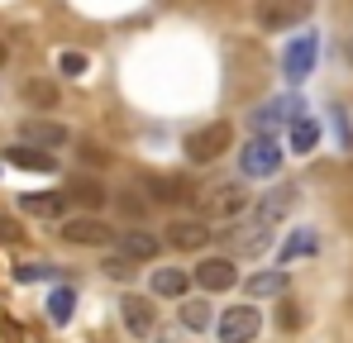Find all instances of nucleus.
<instances>
[{
    "mask_svg": "<svg viewBox=\"0 0 353 343\" xmlns=\"http://www.w3.org/2000/svg\"><path fill=\"white\" fill-rule=\"evenodd\" d=\"M186 286H191V277L186 272H176V267H163V272H153V295H186Z\"/></svg>",
    "mask_w": 353,
    "mask_h": 343,
    "instance_id": "aec40b11",
    "label": "nucleus"
},
{
    "mask_svg": "<svg viewBox=\"0 0 353 343\" xmlns=\"http://www.w3.org/2000/svg\"><path fill=\"white\" fill-rule=\"evenodd\" d=\"M14 238H19V229H14L10 220H5V215H0V243H14Z\"/></svg>",
    "mask_w": 353,
    "mask_h": 343,
    "instance_id": "c85d7f7f",
    "label": "nucleus"
},
{
    "mask_svg": "<svg viewBox=\"0 0 353 343\" xmlns=\"http://www.w3.org/2000/svg\"><path fill=\"white\" fill-rule=\"evenodd\" d=\"M58 267H48V262H24V267H14V277L19 282H43V277H53Z\"/></svg>",
    "mask_w": 353,
    "mask_h": 343,
    "instance_id": "a878e982",
    "label": "nucleus"
},
{
    "mask_svg": "<svg viewBox=\"0 0 353 343\" xmlns=\"http://www.w3.org/2000/svg\"><path fill=\"white\" fill-rule=\"evenodd\" d=\"M349 57H353V43H349Z\"/></svg>",
    "mask_w": 353,
    "mask_h": 343,
    "instance_id": "7c9ffc66",
    "label": "nucleus"
},
{
    "mask_svg": "<svg viewBox=\"0 0 353 343\" xmlns=\"http://www.w3.org/2000/svg\"><path fill=\"white\" fill-rule=\"evenodd\" d=\"M248 210V191L243 186H215L210 191V200H205V220H234V215H243Z\"/></svg>",
    "mask_w": 353,
    "mask_h": 343,
    "instance_id": "6e6552de",
    "label": "nucleus"
},
{
    "mask_svg": "<svg viewBox=\"0 0 353 343\" xmlns=\"http://www.w3.org/2000/svg\"><path fill=\"white\" fill-rule=\"evenodd\" d=\"M239 167H243V176H277V167H282V143H277V134L248 138L243 153H239Z\"/></svg>",
    "mask_w": 353,
    "mask_h": 343,
    "instance_id": "7ed1b4c3",
    "label": "nucleus"
},
{
    "mask_svg": "<svg viewBox=\"0 0 353 343\" xmlns=\"http://www.w3.org/2000/svg\"><path fill=\"white\" fill-rule=\"evenodd\" d=\"M258 24L263 29H287L296 19H305L310 14V0H258Z\"/></svg>",
    "mask_w": 353,
    "mask_h": 343,
    "instance_id": "0eeeda50",
    "label": "nucleus"
},
{
    "mask_svg": "<svg viewBox=\"0 0 353 343\" xmlns=\"http://www.w3.org/2000/svg\"><path fill=\"white\" fill-rule=\"evenodd\" d=\"M119 253H129V258H158V233H148V229H124L119 233Z\"/></svg>",
    "mask_w": 353,
    "mask_h": 343,
    "instance_id": "dca6fc26",
    "label": "nucleus"
},
{
    "mask_svg": "<svg viewBox=\"0 0 353 343\" xmlns=\"http://www.w3.org/2000/svg\"><path fill=\"white\" fill-rule=\"evenodd\" d=\"M181 324L201 334V329L210 324V305H205V300H186V305H181Z\"/></svg>",
    "mask_w": 353,
    "mask_h": 343,
    "instance_id": "b1692460",
    "label": "nucleus"
},
{
    "mask_svg": "<svg viewBox=\"0 0 353 343\" xmlns=\"http://www.w3.org/2000/svg\"><path fill=\"white\" fill-rule=\"evenodd\" d=\"M315 143H320V124L310 114H296L292 119V153H315Z\"/></svg>",
    "mask_w": 353,
    "mask_h": 343,
    "instance_id": "6ab92c4d",
    "label": "nucleus"
},
{
    "mask_svg": "<svg viewBox=\"0 0 353 343\" xmlns=\"http://www.w3.org/2000/svg\"><path fill=\"white\" fill-rule=\"evenodd\" d=\"M315 62H320V34H315V29H301L292 43L282 48V72H287V81H305V76L315 72Z\"/></svg>",
    "mask_w": 353,
    "mask_h": 343,
    "instance_id": "20e7f679",
    "label": "nucleus"
},
{
    "mask_svg": "<svg viewBox=\"0 0 353 343\" xmlns=\"http://www.w3.org/2000/svg\"><path fill=\"white\" fill-rule=\"evenodd\" d=\"M5 158L14 163V167H24V172H58V158L53 153H43L39 143H14V148H5Z\"/></svg>",
    "mask_w": 353,
    "mask_h": 343,
    "instance_id": "f8f14e48",
    "label": "nucleus"
},
{
    "mask_svg": "<svg viewBox=\"0 0 353 343\" xmlns=\"http://www.w3.org/2000/svg\"><path fill=\"white\" fill-rule=\"evenodd\" d=\"M62 238L77 243V248H105V243H115V229L105 220H96V215H77V220L62 225Z\"/></svg>",
    "mask_w": 353,
    "mask_h": 343,
    "instance_id": "423d86ee",
    "label": "nucleus"
},
{
    "mask_svg": "<svg viewBox=\"0 0 353 343\" xmlns=\"http://www.w3.org/2000/svg\"><path fill=\"white\" fill-rule=\"evenodd\" d=\"M143 186H148V196L163 200V205L186 200V181H181V176H143Z\"/></svg>",
    "mask_w": 353,
    "mask_h": 343,
    "instance_id": "a211bd4d",
    "label": "nucleus"
},
{
    "mask_svg": "<svg viewBox=\"0 0 353 343\" xmlns=\"http://www.w3.org/2000/svg\"><path fill=\"white\" fill-rule=\"evenodd\" d=\"M205 238H210V229H205V220H176V225L168 229V243H172V248H181V253L201 248Z\"/></svg>",
    "mask_w": 353,
    "mask_h": 343,
    "instance_id": "4468645a",
    "label": "nucleus"
},
{
    "mask_svg": "<svg viewBox=\"0 0 353 343\" xmlns=\"http://www.w3.org/2000/svg\"><path fill=\"white\" fill-rule=\"evenodd\" d=\"M119 315H124L129 334H139V339H148L153 324H158V315H153V305H148L143 295H124V300H119Z\"/></svg>",
    "mask_w": 353,
    "mask_h": 343,
    "instance_id": "9b49d317",
    "label": "nucleus"
},
{
    "mask_svg": "<svg viewBox=\"0 0 353 343\" xmlns=\"http://www.w3.org/2000/svg\"><path fill=\"white\" fill-rule=\"evenodd\" d=\"M315 248H320V238H315V229H310V225L292 229V233H287V243L277 248V267H287V262H296V258H310Z\"/></svg>",
    "mask_w": 353,
    "mask_h": 343,
    "instance_id": "ddd939ff",
    "label": "nucleus"
},
{
    "mask_svg": "<svg viewBox=\"0 0 353 343\" xmlns=\"http://www.w3.org/2000/svg\"><path fill=\"white\" fill-rule=\"evenodd\" d=\"M253 295H282L287 291V272H258L253 282H248Z\"/></svg>",
    "mask_w": 353,
    "mask_h": 343,
    "instance_id": "5701e85b",
    "label": "nucleus"
},
{
    "mask_svg": "<svg viewBox=\"0 0 353 343\" xmlns=\"http://www.w3.org/2000/svg\"><path fill=\"white\" fill-rule=\"evenodd\" d=\"M101 267H105V277H115V282H129V277H134V267H139V258H129V253H115V258H105Z\"/></svg>",
    "mask_w": 353,
    "mask_h": 343,
    "instance_id": "393cba45",
    "label": "nucleus"
},
{
    "mask_svg": "<svg viewBox=\"0 0 353 343\" xmlns=\"http://www.w3.org/2000/svg\"><path fill=\"white\" fill-rule=\"evenodd\" d=\"M334 134H339L344 148H353V124H349V114H344V110H334Z\"/></svg>",
    "mask_w": 353,
    "mask_h": 343,
    "instance_id": "cd10ccee",
    "label": "nucleus"
},
{
    "mask_svg": "<svg viewBox=\"0 0 353 343\" xmlns=\"http://www.w3.org/2000/svg\"><path fill=\"white\" fill-rule=\"evenodd\" d=\"M0 62H5V48H0Z\"/></svg>",
    "mask_w": 353,
    "mask_h": 343,
    "instance_id": "c756f323",
    "label": "nucleus"
},
{
    "mask_svg": "<svg viewBox=\"0 0 353 343\" xmlns=\"http://www.w3.org/2000/svg\"><path fill=\"white\" fill-rule=\"evenodd\" d=\"M296 114H305V110H301V101H292V96H277V101H268V105H258V110H253V124H258L263 134H272L277 124H292Z\"/></svg>",
    "mask_w": 353,
    "mask_h": 343,
    "instance_id": "9d476101",
    "label": "nucleus"
},
{
    "mask_svg": "<svg viewBox=\"0 0 353 343\" xmlns=\"http://www.w3.org/2000/svg\"><path fill=\"white\" fill-rule=\"evenodd\" d=\"M239 282L234 262L230 258H205V262H196V286L201 291H230Z\"/></svg>",
    "mask_w": 353,
    "mask_h": 343,
    "instance_id": "1a4fd4ad",
    "label": "nucleus"
},
{
    "mask_svg": "<svg viewBox=\"0 0 353 343\" xmlns=\"http://www.w3.org/2000/svg\"><path fill=\"white\" fill-rule=\"evenodd\" d=\"M72 310H77V291H72V286H58V291L48 295V320H53V324H67Z\"/></svg>",
    "mask_w": 353,
    "mask_h": 343,
    "instance_id": "4be33fe9",
    "label": "nucleus"
},
{
    "mask_svg": "<svg viewBox=\"0 0 353 343\" xmlns=\"http://www.w3.org/2000/svg\"><path fill=\"white\" fill-rule=\"evenodd\" d=\"M230 143H234V129H230L225 119H215V124H201V129L186 138V158L205 167V163L225 158V153H230Z\"/></svg>",
    "mask_w": 353,
    "mask_h": 343,
    "instance_id": "f03ea898",
    "label": "nucleus"
},
{
    "mask_svg": "<svg viewBox=\"0 0 353 343\" xmlns=\"http://www.w3.org/2000/svg\"><path fill=\"white\" fill-rule=\"evenodd\" d=\"M258 329H263L258 305H230V310L220 315V343H253Z\"/></svg>",
    "mask_w": 353,
    "mask_h": 343,
    "instance_id": "39448f33",
    "label": "nucleus"
},
{
    "mask_svg": "<svg viewBox=\"0 0 353 343\" xmlns=\"http://www.w3.org/2000/svg\"><path fill=\"white\" fill-rule=\"evenodd\" d=\"M19 205L29 210V215H43V220H53V215H62V205H67V191H43V196H19Z\"/></svg>",
    "mask_w": 353,
    "mask_h": 343,
    "instance_id": "f3484780",
    "label": "nucleus"
},
{
    "mask_svg": "<svg viewBox=\"0 0 353 343\" xmlns=\"http://www.w3.org/2000/svg\"><path fill=\"white\" fill-rule=\"evenodd\" d=\"M67 200L96 210V205H105V186H101V181H72V186H67Z\"/></svg>",
    "mask_w": 353,
    "mask_h": 343,
    "instance_id": "412c9836",
    "label": "nucleus"
},
{
    "mask_svg": "<svg viewBox=\"0 0 353 343\" xmlns=\"http://www.w3.org/2000/svg\"><path fill=\"white\" fill-rule=\"evenodd\" d=\"M296 191H301V186L287 181V186H277V191H268V196L258 200V210H253V220H248V229H258V233H253V243H248V248H263V243H268L272 225H277V220L296 205Z\"/></svg>",
    "mask_w": 353,
    "mask_h": 343,
    "instance_id": "f257e3e1",
    "label": "nucleus"
},
{
    "mask_svg": "<svg viewBox=\"0 0 353 343\" xmlns=\"http://www.w3.org/2000/svg\"><path fill=\"white\" fill-rule=\"evenodd\" d=\"M58 72H62V76H81V72H86V53H62L58 57Z\"/></svg>",
    "mask_w": 353,
    "mask_h": 343,
    "instance_id": "bb28decb",
    "label": "nucleus"
},
{
    "mask_svg": "<svg viewBox=\"0 0 353 343\" xmlns=\"http://www.w3.org/2000/svg\"><path fill=\"white\" fill-rule=\"evenodd\" d=\"M24 143H39V148H62L67 143V129L53 119H29L24 124Z\"/></svg>",
    "mask_w": 353,
    "mask_h": 343,
    "instance_id": "2eb2a0df",
    "label": "nucleus"
}]
</instances>
